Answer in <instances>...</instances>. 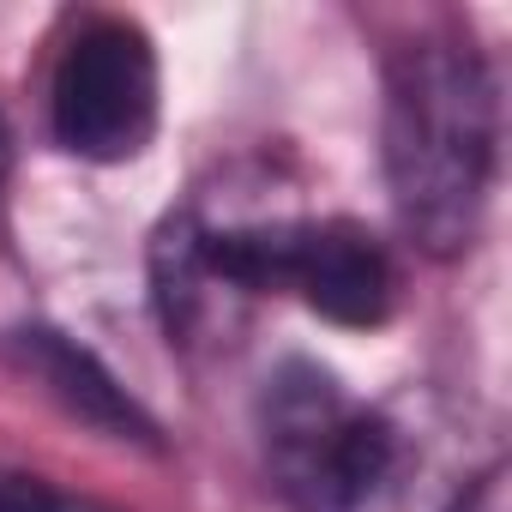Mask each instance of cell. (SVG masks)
Returning a JSON list of instances; mask_svg holds the SVG:
<instances>
[{"instance_id": "3957f363", "label": "cell", "mask_w": 512, "mask_h": 512, "mask_svg": "<svg viewBox=\"0 0 512 512\" xmlns=\"http://www.w3.org/2000/svg\"><path fill=\"white\" fill-rule=\"evenodd\" d=\"M253 428L266 482L290 512H374L410 470L404 428L308 356L266 374Z\"/></svg>"}, {"instance_id": "7a4b0ae2", "label": "cell", "mask_w": 512, "mask_h": 512, "mask_svg": "<svg viewBox=\"0 0 512 512\" xmlns=\"http://www.w3.org/2000/svg\"><path fill=\"white\" fill-rule=\"evenodd\" d=\"M380 157L410 247L458 260L482 229L500 157V85L464 31H422L392 49Z\"/></svg>"}, {"instance_id": "5b68a950", "label": "cell", "mask_w": 512, "mask_h": 512, "mask_svg": "<svg viewBox=\"0 0 512 512\" xmlns=\"http://www.w3.org/2000/svg\"><path fill=\"white\" fill-rule=\"evenodd\" d=\"M0 512H109V506L91 500V494H73V488H61L49 476L0 464Z\"/></svg>"}, {"instance_id": "277c9868", "label": "cell", "mask_w": 512, "mask_h": 512, "mask_svg": "<svg viewBox=\"0 0 512 512\" xmlns=\"http://www.w3.org/2000/svg\"><path fill=\"white\" fill-rule=\"evenodd\" d=\"M163 73L151 37L121 13L67 25L49 67V133L85 163H127L157 139Z\"/></svg>"}, {"instance_id": "6da1fadb", "label": "cell", "mask_w": 512, "mask_h": 512, "mask_svg": "<svg viewBox=\"0 0 512 512\" xmlns=\"http://www.w3.org/2000/svg\"><path fill=\"white\" fill-rule=\"evenodd\" d=\"M151 284L169 332H217L253 296H296L332 326L374 332L398 308L392 247L356 217L187 205L157 229Z\"/></svg>"}, {"instance_id": "8992f818", "label": "cell", "mask_w": 512, "mask_h": 512, "mask_svg": "<svg viewBox=\"0 0 512 512\" xmlns=\"http://www.w3.org/2000/svg\"><path fill=\"white\" fill-rule=\"evenodd\" d=\"M0 175H7V127H0Z\"/></svg>"}]
</instances>
